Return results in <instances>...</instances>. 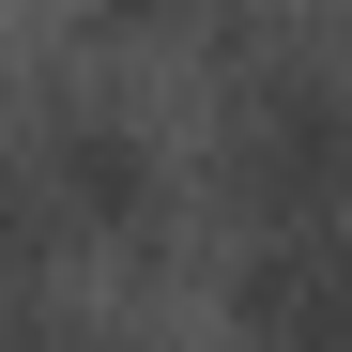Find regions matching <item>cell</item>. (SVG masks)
Masks as SVG:
<instances>
[{"label":"cell","mask_w":352,"mask_h":352,"mask_svg":"<svg viewBox=\"0 0 352 352\" xmlns=\"http://www.w3.org/2000/svg\"><path fill=\"white\" fill-rule=\"evenodd\" d=\"M230 337L245 352H352V245H337V214H245V245H230Z\"/></svg>","instance_id":"obj_1"},{"label":"cell","mask_w":352,"mask_h":352,"mask_svg":"<svg viewBox=\"0 0 352 352\" xmlns=\"http://www.w3.org/2000/svg\"><path fill=\"white\" fill-rule=\"evenodd\" d=\"M31 168V214H62V230H92V245H138L153 230V199H168V168H153V138L123 123V107H62L46 123V153H16Z\"/></svg>","instance_id":"obj_2"},{"label":"cell","mask_w":352,"mask_h":352,"mask_svg":"<svg viewBox=\"0 0 352 352\" xmlns=\"http://www.w3.org/2000/svg\"><path fill=\"white\" fill-rule=\"evenodd\" d=\"M0 352H138V337H123V322H77V307H16Z\"/></svg>","instance_id":"obj_3"},{"label":"cell","mask_w":352,"mask_h":352,"mask_svg":"<svg viewBox=\"0 0 352 352\" xmlns=\"http://www.w3.org/2000/svg\"><path fill=\"white\" fill-rule=\"evenodd\" d=\"M31 245V168H16V138H0V261Z\"/></svg>","instance_id":"obj_4"},{"label":"cell","mask_w":352,"mask_h":352,"mask_svg":"<svg viewBox=\"0 0 352 352\" xmlns=\"http://www.w3.org/2000/svg\"><path fill=\"white\" fill-rule=\"evenodd\" d=\"M107 16H168V0H107Z\"/></svg>","instance_id":"obj_5"}]
</instances>
